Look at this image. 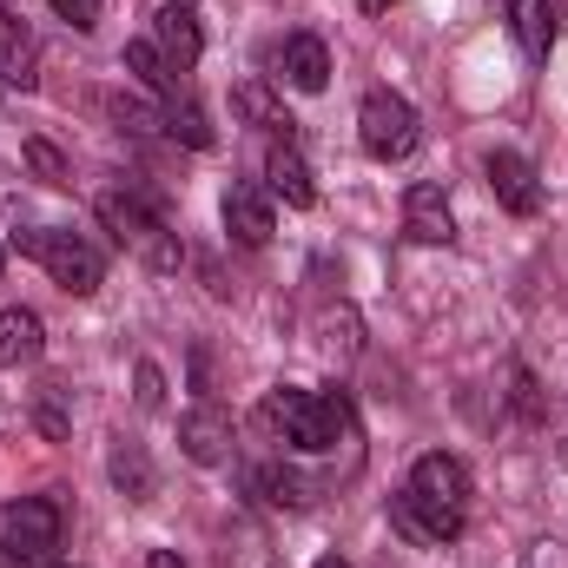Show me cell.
I'll list each match as a JSON object with an SVG mask.
<instances>
[{
  "label": "cell",
  "mask_w": 568,
  "mask_h": 568,
  "mask_svg": "<svg viewBox=\"0 0 568 568\" xmlns=\"http://www.w3.org/2000/svg\"><path fill=\"white\" fill-rule=\"evenodd\" d=\"M469 496H476V483H469L463 456L429 449V456L410 463V483L390 496V523H397L410 542L443 549V542H456V536L469 529Z\"/></svg>",
  "instance_id": "6da1fadb"
},
{
  "label": "cell",
  "mask_w": 568,
  "mask_h": 568,
  "mask_svg": "<svg viewBox=\"0 0 568 568\" xmlns=\"http://www.w3.org/2000/svg\"><path fill=\"white\" fill-rule=\"evenodd\" d=\"M258 429L284 443V449H297V456H324V449H337L344 436H351V404L344 397H324V390H265V404H258Z\"/></svg>",
  "instance_id": "7a4b0ae2"
},
{
  "label": "cell",
  "mask_w": 568,
  "mask_h": 568,
  "mask_svg": "<svg viewBox=\"0 0 568 568\" xmlns=\"http://www.w3.org/2000/svg\"><path fill=\"white\" fill-rule=\"evenodd\" d=\"M13 252L33 258L47 278L60 284V291H73V297H93L100 278H106V258L80 232H67V225H27V232H13Z\"/></svg>",
  "instance_id": "3957f363"
},
{
  "label": "cell",
  "mask_w": 568,
  "mask_h": 568,
  "mask_svg": "<svg viewBox=\"0 0 568 568\" xmlns=\"http://www.w3.org/2000/svg\"><path fill=\"white\" fill-rule=\"evenodd\" d=\"M60 562V503L20 496L0 503V568H53Z\"/></svg>",
  "instance_id": "277c9868"
},
{
  "label": "cell",
  "mask_w": 568,
  "mask_h": 568,
  "mask_svg": "<svg viewBox=\"0 0 568 568\" xmlns=\"http://www.w3.org/2000/svg\"><path fill=\"white\" fill-rule=\"evenodd\" d=\"M100 225L113 232L120 252H133L152 272H179V258H185V252H179V232H165V219L145 212L133 192H100Z\"/></svg>",
  "instance_id": "5b68a950"
},
{
  "label": "cell",
  "mask_w": 568,
  "mask_h": 568,
  "mask_svg": "<svg viewBox=\"0 0 568 568\" xmlns=\"http://www.w3.org/2000/svg\"><path fill=\"white\" fill-rule=\"evenodd\" d=\"M357 140H364V152H371L377 165H397V159H410V152H417V140H424V126H417V106H410L404 93H390V87L364 93V106H357Z\"/></svg>",
  "instance_id": "8992f818"
},
{
  "label": "cell",
  "mask_w": 568,
  "mask_h": 568,
  "mask_svg": "<svg viewBox=\"0 0 568 568\" xmlns=\"http://www.w3.org/2000/svg\"><path fill=\"white\" fill-rule=\"evenodd\" d=\"M483 172H489V192H496L503 212H516V219H536V212H542V179H536V165H529L523 152L496 145V152L483 159Z\"/></svg>",
  "instance_id": "52a82bcc"
},
{
  "label": "cell",
  "mask_w": 568,
  "mask_h": 568,
  "mask_svg": "<svg viewBox=\"0 0 568 568\" xmlns=\"http://www.w3.org/2000/svg\"><path fill=\"white\" fill-rule=\"evenodd\" d=\"M225 232H232V245H245V252H258V245H272V232H278V199L265 192V185H232L225 192Z\"/></svg>",
  "instance_id": "ba28073f"
},
{
  "label": "cell",
  "mask_w": 568,
  "mask_h": 568,
  "mask_svg": "<svg viewBox=\"0 0 568 568\" xmlns=\"http://www.w3.org/2000/svg\"><path fill=\"white\" fill-rule=\"evenodd\" d=\"M179 449H185L199 469H219V463L232 456V417H225L219 404L185 410V417H179Z\"/></svg>",
  "instance_id": "9c48e42d"
},
{
  "label": "cell",
  "mask_w": 568,
  "mask_h": 568,
  "mask_svg": "<svg viewBox=\"0 0 568 568\" xmlns=\"http://www.w3.org/2000/svg\"><path fill=\"white\" fill-rule=\"evenodd\" d=\"M265 192H272V199H284L291 212L317 205V179H311L304 152H297L291 140H272V145H265Z\"/></svg>",
  "instance_id": "30bf717a"
},
{
  "label": "cell",
  "mask_w": 568,
  "mask_h": 568,
  "mask_svg": "<svg viewBox=\"0 0 568 568\" xmlns=\"http://www.w3.org/2000/svg\"><path fill=\"white\" fill-rule=\"evenodd\" d=\"M404 232L417 239V245H456V212H449V199H443V185H410L404 192Z\"/></svg>",
  "instance_id": "8fae6325"
},
{
  "label": "cell",
  "mask_w": 568,
  "mask_h": 568,
  "mask_svg": "<svg viewBox=\"0 0 568 568\" xmlns=\"http://www.w3.org/2000/svg\"><path fill=\"white\" fill-rule=\"evenodd\" d=\"M152 47L179 67V73H192L199 67V53H205V33H199V20H192V7H179V0H165L159 13H152Z\"/></svg>",
  "instance_id": "7c38bea8"
},
{
  "label": "cell",
  "mask_w": 568,
  "mask_h": 568,
  "mask_svg": "<svg viewBox=\"0 0 568 568\" xmlns=\"http://www.w3.org/2000/svg\"><path fill=\"white\" fill-rule=\"evenodd\" d=\"M40 357H47V324H40V311L7 304V311H0V371H27V364H40Z\"/></svg>",
  "instance_id": "4fadbf2b"
},
{
  "label": "cell",
  "mask_w": 568,
  "mask_h": 568,
  "mask_svg": "<svg viewBox=\"0 0 568 568\" xmlns=\"http://www.w3.org/2000/svg\"><path fill=\"white\" fill-rule=\"evenodd\" d=\"M278 73L284 87H297V93H324L331 87V53H324V40L317 33H291L278 53Z\"/></svg>",
  "instance_id": "5bb4252c"
},
{
  "label": "cell",
  "mask_w": 568,
  "mask_h": 568,
  "mask_svg": "<svg viewBox=\"0 0 568 568\" xmlns=\"http://www.w3.org/2000/svg\"><path fill=\"white\" fill-rule=\"evenodd\" d=\"M503 13H509L516 47L542 67V60H549V47H556V0H503Z\"/></svg>",
  "instance_id": "9a60e30c"
},
{
  "label": "cell",
  "mask_w": 568,
  "mask_h": 568,
  "mask_svg": "<svg viewBox=\"0 0 568 568\" xmlns=\"http://www.w3.org/2000/svg\"><path fill=\"white\" fill-rule=\"evenodd\" d=\"M126 73L140 80L145 93H159V100H179V93H185V73L152 47V33H145V40H126Z\"/></svg>",
  "instance_id": "2e32d148"
},
{
  "label": "cell",
  "mask_w": 568,
  "mask_h": 568,
  "mask_svg": "<svg viewBox=\"0 0 568 568\" xmlns=\"http://www.w3.org/2000/svg\"><path fill=\"white\" fill-rule=\"evenodd\" d=\"M232 106H239V113H245V120H252V126H258L265 140H291V133H297V120L284 113L272 93H265V80H245V87L232 93Z\"/></svg>",
  "instance_id": "e0dca14e"
},
{
  "label": "cell",
  "mask_w": 568,
  "mask_h": 568,
  "mask_svg": "<svg viewBox=\"0 0 568 568\" xmlns=\"http://www.w3.org/2000/svg\"><path fill=\"white\" fill-rule=\"evenodd\" d=\"M0 80L7 87H33V33L0 7Z\"/></svg>",
  "instance_id": "ac0fdd59"
},
{
  "label": "cell",
  "mask_w": 568,
  "mask_h": 568,
  "mask_svg": "<svg viewBox=\"0 0 568 568\" xmlns=\"http://www.w3.org/2000/svg\"><path fill=\"white\" fill-rule=\"evenodd\" d=\"M106 469H113V483H120V496H126V503H145V496H152V463H145L140 443H126V436H120V443H113V456H106Z\"/></svg>",
  "instance_id": "d6986e66"
},
{
  "label": "cell",
  "mask_w": 568,
  "mask_h": 568,
  "mask_svg": "<svg viewBox=\"0 0 568 568\" xmlns=\"http://www.w3.org/2000/svg\"><path fill=\"white\" fill-rule=\"evenodd\" d=\"M165 133H172V140H185L192 152H205V145H212V120L199 113V100H192V93H179V100H165Z\"/></svg>",
  "instance_id": "ffe728a7"
},
{
  "label": "cell",
  "mask_w": 568,
  "mask_h": 568,
  "mask_svg": "<svg viewBox=\"0 0 568 568\" xmlns=\"http://www.w3.org/2000/svg\"><path fill=\"white\" fill-rule=\"evenodd\" d=\"M252 483H258V496H265L272 509H304V503H311V489H304V483H297L291 469H278V463H265V469H258Z\"/></svg>",
  "instance_id": "44dd1931"
},
{
  "label": "cell",
  "mask_w": 568,
  "mask_h": 568,
  "mask_svg": "<svg viewBox=\"0 0 568 568\" xmlns=\"http://www.w3.org/2000/svg\"><path fill=\"white\" fill-rule=\"evenodd\" d=\"M60 397H67V384H40L33 390V424H40V436H67V410H60Z\"/></svg>",
  "instance_id": "7402d4cb"
},
{
  "label": "cell",
  "mask_w": 568,
  "mask_h": 568,
  "mask_svg": "<svg viewBox=\"0 0 568 568\" xmlns=\"http://www.w3.org/2000/svg\"><path fill=\"white\" fill-rule=\"evenodd\" d=\"M106 113L120 120V133H159V126H165V113H152V106H140V100H120V93L106 100Z\"/></svg>",
  "instance_id": "603a6c76"
},
{
  "label": "cell",
  "mask_w": 568,
  "mask_h": 568,
  "mask_svg": "<svg viewBox=\"0 0 568 568\" xmlns=\"http://www.w3.org/2000/svg\"><path fill=\"white\" fill-rule=\"evenodd\" d=\"M27 165H33V172H40L47 185H73V165H67V159H60V152H53L47 140L27 145Z\"/></svg>",
  "instance_id": "cb8c5ba5"
},
{
  "label": "cell",
  "mask_w": 568,
  "mask_h": 568,
  "mask_svg": "<svg viewBox=\"0 0 568 568\" xmlns=\"http://www.w3.org/2000/svg\"><path fill=\"white\" fill-rule=\"evenodd\" d=\"M47 7H53L60 20H73L80 33H93V27H100V0H47Z\"/></svg>",
  "instance_id": "d4e9b609"
},
{
  "label": "cell",
  "mask_w": 568,
  "mask_h": 568,
  "mask_svg": "<svg viewBox=\"0 0 568 568\" xmlns=\"http://www.w3.org/2000/svg\"><path fill=\"white\" fill-rule=\"evenodd\" d=\"M516 410H523L529 424H542V397H536V377H529V371H516Z\"/></svg>",
  "instance_id": "484cf974"
},
{
  "label": "cell",
  "mask_w": 568,
  "mask_h": 568,
  "mask_svg": "<svg viewBox=\"0 0 568 568\" xmlns=\"http://www.w3.org/2000/svg\"><path fill=\"white\" fill-rule=\"evenodd\" d=\"M165 404V377H159V364H140V410H159Z\"/></svg>",
  "instance_id": "4316f807"
},
{
  "label": "cell",
  "mask_w": 568,
  "mask_h": 568,
  "mask_svg": "<svg viewBox=\"0 0 568 568\" xmlns=\"http://www.w3.org/2000/svg\"><path fill=\"white\" fill-rule=\"evenodd\" d=\"M145 568H185V562H179L172 549H152V556H145Z\"/></svg>",
  "instance_id": "83f0119b"
},
{
  "label": "cell",
  "mask_w": 568,
  "mask_h": 568,
  "mask_svg": "<svg viewBox=\"0 0 568 568\" xmlns=\"http://www.w3.org/2000/svg\"><path fill=\"white\" fill-rule=\"evenodd\" d=\"M357 7H364V13H390L397 0H357Z\"/></svg>",
  "instance_id": "f1b7e54d"
},
{
  "label": "cell",
  "mask_w": 568,
  "mask_h": 568,
  "mask_svg": "<svg viewBox=\"0 0 568 568\" xmlns=\"http://www.w3.org/2000/svg\"><path fill=\"white\" fill-rule=\"evenodd\" d=\"M317 568H351V562H344V556H324V562H317Z\"/></svg>",
  "instance_id": "f546056e"
},
{
  "label": "cell",
  "mask_w": 568,
  "mask_h": 568,
  "mask_svg": "<svg viewBox=\"0 0 568 568\" xmlns=\"http://www.w3.org/2000/svg\"><path fill=\"white\" fill-rule=\"evenodd\" d=\"M556 20H562V27H568V0H556Z\"/></svg>",
  "instance_id": "4dcf8cb0"
},
{
  "label": "cell",
  "mask_w": 568,
  "mask_h": 568,
  "mask_svg": "<svg viewBox=\"0 0 568 568\" xmlns=\"http://www.w3.org/2000/svg\"><path fill=\"white\" fill-rule=\"evenodd\" d=\"M179 7H192V0H179Z\"/></svg>",
  "instance_id": "1f68e13d"
},
{
  "label": "cell",
  "mask_w": 568,
  "mask_h": 568,
  "mask_svg": "<svg viewBox=\"0 0 568 568\" xmlns=\"http://www.w3.org/2000/svg\"><path fill=\"white\" fill-rule=\"evenodd\" d=\"M0 265H7V252H0Z\"/></svg>",
  "instance_id": "d6a6232c"
},
{
  "label": "cell",
  "mask_w": 568,
  "mask_h": 568,
  "mask_svg": "<svg viewBox=\"0 0 568 568\" xmlns=\"http://www.w3.org/2000/svg\"><path fill=\"white\" fill-rule=\"evenodd\" d=\"M0 93H7V80H0Z\"/></svg>",
  "instance_id": "836d02e7"
},
{
  "label": "cell",
  "mask_w": 568,
  "mask_h": 568,
  "mask_svg": "<svg viewBox=\"0 0 568 568\" xmlns=\"http://www.w3.org/2000/svg\"><path fill=\"white\" fill-rule=\"evenodd\" d=\"M53 568H60V562H53Z\"/></svg>",
  "instance_id": "e575fe53"
}]
</instances>
